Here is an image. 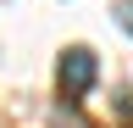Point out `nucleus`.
<instances>
[{
    "label": "nucleus",
    "mask_w": 133,
    "mask_h": 128,
    "mask_svg": "<svg viewBox=\"0 0 133 128\" xmlns=\"http://www.w3.org/2000/svg\"><path fill=\"white\" fill-rule=\"evenodd\" d=\"M56 78H61V95H66V100L89 95V89H94V78H100V61H94V50H83V45H72V50L61 56Z\"/></svg>",
    "instance_id": "nucleus-1"
},
{
    "label": "nucleus",
    "mask_w": 133,
    "mask_h": 128,
    "mask_svg": "<svg viewBox=\"0 0 133 128\" xmlns=\"http://www.w3.org/2000/svg\"><path fill=\"white\" fill-rule=\"evenodd\" d=\"M116 22H122L128 34H133V0H116Z\"/></svg>",
    "instance_id": "nucleus-2"
}]
</instances>
